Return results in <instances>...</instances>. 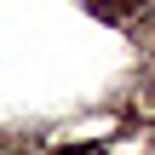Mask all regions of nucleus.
<instances>
[{
  "label": "nucleus",
  "instance_id": "obj_1",
  "mask_svg": "<svg viewBox=\"0 0 155 155\" xmlns=\"http://www.w3.org/2000/svg\"><path fill=\"white\" fill-rule=\"evenodd\" d=\"M58 155H104V150H92V144H75V150H58Z\"/></svg>",
  "mask_w": 155,
  "mask_h": 155
}]
</instances>
